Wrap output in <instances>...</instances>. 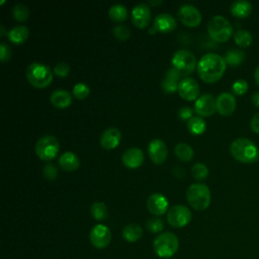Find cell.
Instances as JSON below:
<instances>
[{
  "mask_svg": "<svg viewBox=\"0 0 259 259\" xmlns=\"http://www.w3.org/2000/svg\"><path fill=\"white\" fill-rule=\"evenodd\" d=\"M250 126H251V130L256 133V134H259V112L255 113L252 118H251V121H250Z\"/></svg>",
  "mask_w": 259,
  "mask_h": 259,
  "instance_id": "43",
  "label": "cell"
},
{
  "mask_svg": "<svg viewBox=\"0 0 259 259\" xmlns=\"http://www.w3.org/2000/svg\"><path fill=\"white\" fill-rule=\"evenodd\" d=\"M28 35L29 30L25 25H16L7 32L8 38L16 45L24 42L27 39Z\"/></svg>",
  "mask_w": 259,
  "mask_h": 259,
  "instance_id": "26",
  "label": "cell"
},
{
  "mask_svg": "<svg viewBox=\"0 0 259 259\" xmlns=\"http://www.w3.org/2000/svg\"><path fill=\"white\" fill-rule=\"evenodd\" d=\"M70 72V65L66 62H59L54 67V73L59 77H66Z\"/></svg>",
  "mask_w": 259,
  "mask_h": 259,
  "instance_id": "40",
  "label": "cell"
},
{
  "mask_svg": "<svg viewBox=\"0 0 259 259\" xmlns=\"http://www.w3.org/2000/svg\"><path fill=\"white\" fill-rule=\"evenodd\" d=\"M179 248L178 237L171 232L160 234L154 241V250L161 258L172 257Z\"/></svg>",
  "mask_w": 259,
  "mask_h": 259,
  "instance_id": "6",
  "label": "cell"
},
{
  "mask_svg": "<svg viewBox=\"0 0 259 259\" xmlns=\"http://www.w3.org/2000/svg\"><path fill=\"white\" fill-rule=\"evenodd\" d=\"M89 240L95 248L104 249L111 241V232L105 225H95L89 233Z\"/></svg>",
  "mask_w": 259,
  "mask_h": 259,
  "instance_id": "11",
  "label": "cell"
},
{
  "mask_svg": "<svg viewBox=\"0 0 259 259\" xmlns=\"http://www.w3.org/2000/svg\"><path fill=\"white\" fill-rule=\"evenodd\" d=\"M231 13L239 18L247 17L252 12V4L247 0H236L231 4Z\"/></svg>",
  "mask_w": 259,
  "mask_h": 259,
  "instance_id": "24",
  "label": "cell"
},
{
  "mask_svg": "<svg viewBox=\"0 0 259 259\" xmlns=\"http://www.w3.org/2000/svg\"><path fill=\"white\" fill-rule=\"evenodd\" d=\"M112 32L114 36L120 40H125L131 35V29L128 26L124 24H117L112 28Z\"/></svg>",
  "mask_w": 259,
  "mask_h": 259,
  "instance_id": "37",
  "label": "cell"
},
{
  "mask_svg": "<svg viewBox=\"0 0 259 259\" xmlns=\"http://www.w3.org/2000/svg\"><path fill=\"white\" fill-rule=\"evenodd\" d=\"M42 173L48 180H55L58 175V170L53 163H47L42 168Z\"/></svg>",
  "mask_w": 259,
  "mask_h": 259,
  "instance_id": "39",
  "label": "cell"
},
{
  "mask_svg": "<svg viewBox=\"0 0 259 259\" xmlns=\"http://www.w3.org/2000/svg\"><path fill=\"white\" fill-rule=\"evenodd\" d=\"M167 221L174 228L185 227L191 221V211L183 204L173 205L167 211Z\"/></svg>",
  "mask_w": 259,
  "mask_h": 259,
  "instance_id": "9",
  "label": "cell"
},
{
  "mask_svg": "<svg viewBox=\"0 0 259 259\" xmlns=\"http://www.w3.org/2000/svg\"><path fill=\"white\" fill-rule=\"evenodd\" d=\"M248 90V83L245 79H237L232 84V91L236 95H243Z\"/></svg>",
  "mask_w": 259,
  "mask_h": 259,
  "instance_id": "38",
  "label": "cell"
},
{
  "mask_svg": "<svg viewBox=\"0 0 259 259\" xmlns=\"http://www.w3.org/2000/svg\"><path fill=\"white\" fill-rule=\"evenodd\" d=\"M148 153L150 159L155 164H162L166 161L168 156V149L164 141L161 139H153L148 146Z\"/></svg>",
  "mask_w": 259,
  "mask_h": 259,
  "instance_id": "16",
  "label": "cell"
},
{
  "mask_svg": "<svg viewBox=\"0 0 259 259\" xmlns=\"http://www.w3.org/2000/svg\"><path fill=\"white\" fill-rule=\"evenodd\" d=\"M199 77L206 83H214L220 80L227 68V63L221 55L217 53L204 54L197 63Z\"/></svg>",
  "mask_w": 259,
  "mask_h": 259,
  "instance_id": "1",
  "label": "cell"
},
{
  "mask_svg": "<svg viewBox=\"0 0 259 259\" xmlns=\"http://www.w3.org/2000/svg\"><path fill=\"white\" fill-rule=\"evenodd\" d=\"M50 100L55 107L66 108L72 103V95L65 89H56L52 92Z\"/></svg>",
  "mask_w": 259,
  "mask_h": 259,
  "instance_id": "22",
  "label": "cell"
},
{
  "mask_svg": "<svg viewBox=\"0 0 259 259\" xmlns=\"http://www.w3.org/2000/svg\"><path fill=\"white\" fill-rule=\"evenodd\" d=\"M171 62L173 68H175L183 78L190 75L194 71L195 67H197L195 56L185 49L177 50L173 54Z\"/></svg>",
  "mask_w": 259,
  "mask_h": 259,
  "instance_id": "7",
  "label": "cell"
},
{
  "mask_svg": "<svg viewBox=\"0 0 259 259\" xmlns=\"http://www.w3.org/2000/svg\"><path fill=\"white\" fill-rule=\"evenodd\" d=\"M178 116L180 119L188 120L193 116V110L189 106H182L178 110Z\"/></svg>",
  "mask_w": 259,
  "mask_h": 259,
  "instance_id": "42",
  "label": "cell"
},
{
  "mask_svg": "<svg viewBox=\"0 0 259 259\" xmlns=\"http://www.w3.org/2000/svg\"><path fill=\"white\" fill-rule=\"evenodd\" d=\"M11 55H12L11 48L6 42H1L0 44V60L2 62H6L11 58Z\"/></svg>",
  "mask_w": 259,
  "mask_h": 259,
  "instance_id": "41",
  "label": "cell"
},
{
  "mask_svg": "<svg viewBox=\"0 0 259 259\" xmlns=\"http://www.w3.org/2000/svg\"><path fill=\"white\" fill-rule=\"evenodd\" d=\"M252 102L253 104L259 108V91H256L253 95H252Z\"/></svg>",
  "mask_w": 259,
  "mask_h": 259,
  "instance_id": "44",
  "label": "cell"
},
{
  "mask_svg": "<svg viewBox=\"0 0 259 259\" xmlns=\"http://www.w3.org/2000/svg\"><path fill=\"white\" fill-rule=\"evenodd\" d=\"M90 93V88L83 82H78L73 87V95L78 99L86 98Z\"/></svg>",
  "mask_w": 259,
  "mask_h": 259,
  "instance_id": "35",
  "label": "cell"
},
{
  "mask_svg": "<svg viewBox=\"0 0 259 259\" xmlns=\"http://www.w3.org/2000/svg\"><path fill=\"white\" fill-rule=\"evenodd\" d=\"M217 110L215 98L210 93H203L194 102V111L199 116H209Z\"/></svg>",
  "mask_w": 259,
  "mask_h": 259,
  "instance_id": "12",
  "label": "cell"
},
{
  "mask_svg": "<svg viewBox=\"0 0 259 259\" xmlns=\"http://www.w3.org/2000/svg\"><path fill=\"white\" fill-rule=\"evenodd\" d=\"M26 78L35 88H46L53 81V72L51 68L39 62L31 63L26 69Z\"/></svg>",
  "mask_w": 259,
  "mask_h": 259,
  "instance_id": "4",
  "label": "cell"
},
{
  "mask_svg": "<svg viewBox=\"0 0 259 259\" xmlns=\"http://www.w3.org/2000/svg\"><path fill=\"white\" fill-rule=\"evenodd\" d=\"M186 126H187V130L192 135H201L202 133H204V131L206 128V123H205V120L201 116L194 115L190 119L187 120Z\"/></svg>",
  "mask_w": 259,
  "mask_h": 259,
  "instance_id": "28",
  "label": "cell"
},
{
  "mask_svg": "<svg viewBox=\"0 0 259 259\" xmlns=\"http://www.w3.org/2000/svg\"><path fill=\"white\" fill-rule=\"evenodd\" d=\"M34 150L39 159L44 161H52L59 153L60 144L55 136L45 135L37 140Z\"/></svg>",
  "mask_w": 259,
  "mask_h": 259,
  "instance_id": "8",
  "label": "cell"
},
{
  "mask_svg": "<svg viewBox=\"0 0 259 259\" xmlns=\"http://www.w3.org/2000/svg\"><path fill=\"white\" fill-rule=\"evenodd\" d=\"M168 199L160 192L152 193L147 199V208L154 215H162L168 211Z\"/></svg>",
  "mask_w": 259,
  "mask_h": 259,
  "instance_id": "17",
  "label": "cell"
},
{
  "mask_svg": "<svg viewBox=\"0 0 259 259\" xmlns=\"http://www.w3.org/2000/svg\"><path fill=\"white\" fill-rule=\"evenodd\" d=\"M0 29H1V30H0V35H1V36H3V35H4V34H5V30H4V26H3V25H1V26H0Z\"/></svg>",
  "mask_w": 259,
  "mask_h": 259,
  "instance_id": "47",
  "label": "cell"
},
{
  "mask_svg": "<svg viewBox=\"0 0 259 259\" xmlns=\"http://www.w3.org/2000/svg\"><path fill=\"white\" fill-rule=\"evenodd\" d=\"M12 15L17 21H24L29 16V9L23 3H17L13 6Z\"/></svg>",
  "mask_w": 259,
  "mask_h": 259,
  "instance_id": "33",
  "label": "cell"
},
{
  "mask_svg": "<svg viewBox=\"0 0 259 259\" xmlns=\"http://www.w3.org/2000/svg\"><path fill=\"white\" fill-rule=\"evenodd\" d=\"M132 20L134 24L140 28L148 26L151 20V8L148 3H138L132 9Z\"/></svg>",
  "mask_w": 259,
  "mask_h": 259,
  "instance_id": "14",
  "label": "cell"
},
{
  "mask_svg": "<svg viewBox=\"0 0 259 259\" xmlns=\"http://www.w3.org/2000/svg\"><path fill=\"white\" fill-rule=\"evenodd\" d=\"M180 81H181V75L179 74V72L173 67L169 68L166 71L165 76L161 82L163 91L166 93H172L176 91L178 89V85Z\"/></svg>",
  "mask_w": 259,
  "mask_h": 259,
  "instance_id": "21",
  "label": "cell"
},
{
  "mask_svg": "<svg viewBox=\"0 0 259 259\" xmlns=\"http://www.w3.org/2000/svg\"><path fill=\"white\" fill-rule=\"evenodd\" d=\"M245 58H246L245 53L242 50L235 49V48H232L229 51H227L224 56V59L227 65H230L232 67L241 65L245 61Z\"/></svg>",
  "mask_w": 259,
  "mask_h": 259,
  "instance_id": "27",
  "label": "cell"
},
{
  "mask_svg": "<svg viewBox=\"0 0 259 259\" xmlns=\"http://www.w3.org/2000/svg\"><path fill=\"white\" fill-rule=\"evenodd\" d=\"M178 18L186 26L194 27L197 26L202 19L201 12L199 9L192 4H182L178 9Z\"/></svg>",
  "mask_w": 259,
  "mask_h": 259,
  "instance_id": "10",
  "label": "cell"
},
{
  "mask_svg": "<svg viewBox=\"0 0 259 259\" xmlns=\"http://www.w3.org/2000/svg\"><path fill=\"white\" fill-rule=\"evenodd\" d=\"M231 155L239 162L245 164H252L259 160V149L249 139L241 137L237 138L231 143Z\"/></svg>",
  "mask_w": 259,
  "mask_h": 259,
  "instance_id": "2",
  "label": "cell"
},
{
  "mask_svg": "<svg viewBox=\"0 0 259 259\" xmlns=\"http://www.w3.org/2000/svg\"><path fill=\"white\" fill-rule=\"evenodd\" d=\"M161 3H162V1L160 0V1H149L148 4H151V5H158V4H161Z\"/></svg>",
  "mask_w": 259,
  "mask_h": 259,
  "instance_id": "46",
  "label": "cell"
},
{
  "mask_svg": "<svg viewBox=\"0 0 259 259\" xmlns=\"http://www.w3.org/2000/svg\"><path fill=\"white\" fill-rule=\"evenodd\" d=\"M146 228L151 233H159L164 229V222L160 218H151L147 221Z\"/></svg>",
  "mask_w": 259,
  "mask_h": 259,
  "instance_id": "36",
  "label": "cell"
},
{
  "mask_svg": "<svg viewBox=\"0 0 259 259\" xmlns=\"http://www.w3.org/2000/svg\"><path fill=\"white\" fill-rule=\"evenodd\" d=\"M207 32L213 40L224 42L232 36L233 26L225 16L214 15L207 23Z\"/></svg>",
  "mask_w": 259,
  "mask_h": 259,
  "instance_id": "5",
  "label": "cell"
},
{
  "mask_svg": "<svg viewBox=\"0 0 259 259\" xmlns=\"http://www.w3.org/2000/svg\"><path fill=\"white\" fill-rule=\"evenodd\" d=\"M186 198L194 209L204 210L210 203V190L204 183H192L186 190Z\"/></svg>",
  "mask_w": 259,
  "mask_h": 259,
  "instance_id": "3",
  "label": "cell"
},
{
  "mask_svg": "<svg viewBox=\"0 0 259 259\" xmlns=\"http://www.w3.org/2000/svg\"><path fill=\"white\" fill-rule=\"evenodd\" d=\"M91 214L92 217L97 220V221H103L107 218L108 211H107V207L105 205V203L101 202V201H95L92 203L91 205Z\"/></svg>",
  "mask_w": 259,
  "mask_h": 259,
  "instance_id": "32",
  "label": "cell"
},
{
  "mask_svg": "<svg viewBox=\"0 0 259 259\" xmlns=\"http://www.w3.org/2000/svg\"><path fill=\"white\" fill-rule=\"evenodd\" d=\"M234 40L240 48H248L253 41V35L247 29H238L234 33Z\"/></svg>",
  "mask_w": 259,
  "mask_h": 259,
  "instance_id": "31",
  "label": "cell"
},
{
  "mask_svg": "<svg viewBox=\"0 0 259 259\" xmlns=\"http://www.w3.org/2000/svg\"><path fill=\"white\" fill-rule=\"evenodd\" d=\"M174 153L176 155V157L181 160V161H190L193 158L194 152L193 149L191 148L190 145H188L187 143H178L175 148H174Z\"/></svg>",
  "mask_w": 259,
  "mask_h": 259,
  "instance_id": "29",
  "label": "cell"
},
{
  "mask_svg": "<svg viewBox=\"0 0 259 259\" xmlns=\"http://www.w3.org/2000/svg\"><path fill=\"white\" fill-rule=\"evenodd\" d=\"M254 78H255V81L256 83L259 85V65L256 67L255 69V72H254Z\"/></svg>",
  "mask_w": 259,
  "mask_h": 259,
  "instance_id": "45",
  "label": "cell"
},
{
  "mask_svg": "<svg viewBox=\"0 0 259 259\" xmlns=\"http://www.w3.org/2000/svg\"><path fill=\"white\" fill-rule=\"evenodd\" d=\"M176 19L175 17L167 12H163L158 14L154 18L153 27L156 29V31L160 32H170L176 27Z\"/></svg>",
  "mask_w": 259,
  "mask_h": 259,
  "instance_id": "20",
  "label": "cell"
},
{
  "mask_svg": "<svg viewBox=\"0 0 259 259\" xmlns=\"http://www.w3.org/2000/svg\"><path fill=\"white\" fill-rule=\"evenodd\" d=\"M121 141V133L115 126H110L104 130L99 138V142L102 148L110 150L118 146Z\"/></svg>",
  "mask_w": 259,
  "mask_h": 259,
  "instance_id": "18",
  "label": "cell"
},
{
  "mask_svg": "<svg viewBox=\"0 0 259 259\" xmlns=\"http://www.w3.org/2000/svg\"><path fill=\"white\" fill-rule=\"evenodd\" d=\"M122 237L125 241L134 243L137 242L138 240H140L143 236V229L140 225L132 223L126 225L123 229H122Z\"/></svg>",
  "mask_w": 259,
  "mask_h": 259,
  "instance_id": "25",
  "label": "cell"
},
{
  "mask_svg": "<svg viewBox=\"0 0 259 259\" xmlns=\"http://www.w3.org/2000/svg\"><path fill=\"white\" fill-rule=\"evenodd\" d=\"M191 175L196 180H203L208 176V168L202 163H195L191 166Z\"/></svg>",
  "mask_w": 259,
  "mask_h": 259,
  "instance_id": "34",
  "label": "cell"
},
{
  "mask_svg": "<svg viewBox=\"0 0 259 259\" xmlns=\"http://www.w3.org/2000/svg\"><path fill=\"white\" fill-rule=\"evenodd\" d=\"M108 14H109V17L113 21L121 22L126 19L128 11L124 5H122L120 3H116V4H113L110 6V8L108 10Z\"/></svg>",
  "mask_w": 259,
  "mask_h": 259,
  "instance_id": "30",
  "label": "cell"
},
{
  "mask_svg": "<svg viewBox=\"0 0 259 259\" xmlns=\"http://www.w3.org/2000/svg\"><path fill=\"white\" fill-rule=\"evenodd\" d=\"M215 106L217 111L224 116L231 115L237 106V100L233 93L230 92H222L215 98Z\"/></svg>",
  "mask_w": 259,
  "mask_h": 259,
  "instance_id": "15",
  "label": "cell"
},
{
  "mask_svg": "<svg viewBox=\"0 0 259 259\" xmlns=\"http://www.w3.org/2000/svg\"><path fill=\"white\" fill-rule=\"evenodd\" d=\"M177 91L179 95L185 100H196L199 96V85L194 78L185 77L182 78L179 82Z\"/></svg>",
  "mask_w": 259,
  "mask_h": 259,
  "instance_id": "13",
  "label": "cell"
},
{
  "mask_svg": "<svg viewBox=\"0 0 259 259\" xmlns=\"http://www.w3.org/2000/svg\"><path fill=\"white\" fill-rule=\"evenodd\" d=\"M145 156L140 148L132 147L126 149L121 155V162L124 166L131 169L140 167L144 162Z\"/></svg>",
  "mask_w": 259,
  "mask_h": 259,
  "instance_id": "19",
  "label": "cell"
},
{
  "mask_svg": "<svg viewBox=\"0 0 259 259\" xmlns=\"http://www.w3.org/2000/svg\"><path fill=\"white\" fill-rule=\"evenodd\" d=\"M59 165L61 166V168L63 170L66 171H74L76 169H78V167L80 166V160L78 158V156L70 151L64 152L60 157H59Z\"/></svg>",
  "mask_w": 259,
  "mask_h": 259,
  "instance_id": "23",
  "label": "cell"
}]
</instances>
